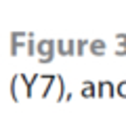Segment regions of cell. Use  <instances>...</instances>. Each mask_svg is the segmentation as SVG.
Masks as SVG:
<instances>
[{
  "label": "cell",
  "mask_w": 126,
  "mask_h": 126,
  "mask_svg": "<svg viewBox=\"0 0 126 126\" xmlns=\"http://www.w3.org/2000/svg\"><path fill=\"white\" fill-rule=\"evenodd\" d=\"M116 55H126V48H120V50H116Z\"/></svg>",
  "instance_id": "5b68a950"
},
{
  "label": "cell",
  "mask_w": 126,
  "mask_h": 126,
  "mask_svg": "<svg viewBox=\"0 0 126 126\" xmlns=\"http://www.w3.org/2000/svg\"><path fill=\"white\" fill-rule=\"evenodd\" d=\"M90 50H93V55H103V50H105V42H103V40H93Z\"/></svg>",
  "instance_id": "7a4b0ae2"
},
{
  "label": "cell",
  "mask_w": 126,
  "mask_h": 126,
  "mask_svg": "<svg viewBox=\"0 0 126 126\" xmlns=\"http://www.w3.org/2000/svg\"><path fill=\"white\" fill-rule=\"evenodd\" d=\"M120 94H124V97H126V82H124V84H120Z\"/></svg>",
  "instance_id": "277c9868"
},
{
  "label": "cell",
  "mask_w": 126,
  "mask_h": 126,
  "mask_svg": "<svg viewBox=\"0 0 126 126\" xmlns=\"http://www.w3.org/2000/svg\"><path fill=\"white\" fill-rule=\"evenodd\" d=\"M38 53H44V57H42L40 61L46 63V61H48V55H46V53H53V44H50L48 40H42L40 44H38Z\"/></svg>",
  "instance_id": "6da1fadb"
},
{
  "label": "cell",
  "mask_w": 126,
  "mask_h": 126,
  "mask_svg": "<svg viewBox=\"0 0 126 126\" xmlns=\"http://www.w3.org/2000/svg\"><path fill=\"white\" fill-rule=\"evenodd\" d=\"M82 94H84V97H93V84H90V82H86V84H84Z\"/></svg>",
  "instance_id": "3957f363"
}]
</instances>
